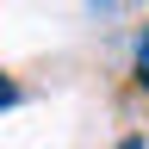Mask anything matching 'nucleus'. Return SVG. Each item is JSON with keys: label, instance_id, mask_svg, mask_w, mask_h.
<instances>
[{"label": "nucleus", "instance_id": "nucleus-2", "mask_svg": "<svg viewBox=\"0 0 149 149\" xmlns=\"http://www.w3.org/2000/svg\"><path fill=\"white\" fill-rule=\"evenodd\" d=\"M118 149H143V143H118Z\"/></svg>", "mask_w": 149, "mask_h": 149}, {"label": "nucleus", "instance_id": "nucleus-1", "mask_svg": "<svg viewBox=\"0 0 149 149\" xmlns=\"http://www.w3.org/2000/svg\"><path fill=\"white\" fill-rule=\"evenodd\" d=\"M137 81H143V87H149V31H143V37H137Z\"/></svg>", "mask_w": 149, "mask_h": 149}]
</instances>
